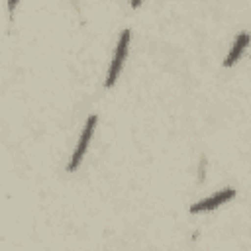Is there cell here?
<instances>
[{"instance_id": "obj_1", "label": "cell", "mask_w": 251, "mask_h": 251, "mask_svg": "<svg viewBox=\"0 0 251 251\" xmlns=\"http://www.w3.org/2000/svg\"><path fill=\"white\" fill-rule=\"evenodd\" d=\"M129 37H131V31L129 29H122L120 35H118V41H116V49H114V57L110 61V67H108V73H106V80H104V86L110 88L116 84L120 73H122V67L126 63V57H127V47H129Z\"/></svg>"}, {"instance_id": "obj_2", "label": "cell", "mask_w": 251, "mask_h": 251, "mask_svg": "<svg viewBox=\"0 0 251 251\" xmlns=\"http://www.w3.org/2000/svg\"><path fill=\"white\" fill-rule=\"evenodd\" d=\"M96 122H98V116H96V114H90V116L86 118L84 127H82V131H80V137H78V141H76V147H75V151H73V155H71V159H69V163H67V171H69V173H75V171L78 169V165L82 163V157H84V153H86V149H88V145H90V139H92Z\"/></svg>"}, {"instance_id": "obj_3", "label": "cell", "mask_w": 251, "mask_h": 251, "mask_svg": "<svg viewBox=\"0 0 251 251\" xmlns=\"http://www.w3.org/2000/svg\"><path fill=\"white\" fill-rule=\"evenodd\" d=\"M233 196H235V188H231V186L220 188L218 192L210 194L208 198H202V200H198L196 204H192V206L188 208V212H190V214H200V212H210V210H216V208H220L222 204L229 202Z\"/></svg>"}, {"instance_id": "obj_4", "label": "cell", "mask_w": 251, "mask_h": 251, "mask_svg": "<svg viewBox=\"0 0 251 251\" xmlns=\"http://www.w3.org/2000/svg\"><path fill=\"white\" fill-rule=\"evenodd\" d=\"M247 45H249V33H247V31H241V33L235 37L233 45L229 47V51H227V55H226L224 67H233V65L239 61V57L243 55V51H245Z\"/></svg>"}, {"instance_id": "obj_5", "label": "cell", "mask_w": 251, "mask_h": 251, "mask_svg": "<svg viewBox=\"0 0 251 251\" xmlns=\"http://www.w3.org/2000/svg\"><path fill=\"white\" fill-rule=\"evenodd\" d=\"M204 167H206V159L202 157V159H200V165H198V180H200V182L204 180V175H206V173H204Z\"/></svg>"}, {"instance_id": "obj_6", "label": "cell", "mask_w": 251, "mask_h": 251, "mask_svg": "<svg viewBox=\"0 0 251 251\" xmlns=\"http://www.w3.org/2000/svg\"><path fill=\"white\" fill-rule=\"evenodd\" d=\"M16 4H18L16 0H12V2H8V10H10V14H12V10L16 8Z\"/></svg>"}]
</instances>
